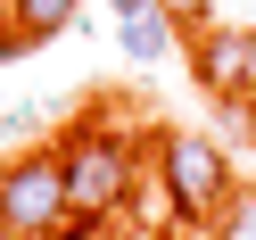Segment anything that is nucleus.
I'll use <instances>...</instances> for the list:
<instances>
[{"mask_svg": "<svg viewBox=\"0 0 256 240\" xmlns=\"http://www.w3.org/2000/svg\"><path fill=\"white\" fill-rule=\"evenodd\" d=\"M17 133H34V108H0V141H17Z\"/></svg>", "mask_w": 256, "mask_h": 240, "instance_id": "9", "label": "nucleus"}, {"mask_svg": "<svg viewBox=\"0 0 256 240\" xmlns=\"http://www.w3.org/2000/svg\"><path fill=\"white\" fill-rule=\"evenodd\" d=\"M157 9H166L174 25H206V9H215V0H157Z\"/></svg>", "mask_w": 256, "mask_h": 240, "instance_id": "8", "label": "nucleus"}, {"mask_svg": "<svg viewBox=\"0 0 256 240\" xmlns=\"http://www.w3.org/2000/svg\"><path fill=\"white\" fill-rule=\"evenodd\" d=\"M0 240H17V232H0Z\"/></svg>", "mask_w": 256, "mask_h": 240, "instance_id": "12", "label": "nucleus"}, {"mask_svg": "<svg viewBox=\"0 0 256 240\" xmlns=\"http://www.w3.org/2000/svg\"><path fill=\"white\" fill-rule=\"evenodd\" d=\"M74 17H83V0H8V25H17L25 50H34V42H50V34H66Z\"/></svg>", "mask_w": 256, "mask_h": 240, "instance_id": "6", "label": "nucleus"}, {"mask_svg": "<svg viewBox=\"0 0 256 240\" xmlns=\"http://www.w3.org/2000/svg\"><path fill=\"white\" fill-rule=\"evenodd\" d=\"M215 240H256V190H232V199H223Z\"/></svg>", "mask_w": 256, "mask_h": 240, "instance_id": "7", "label": "nucleus"}, {"mask_svg": "<svg viewBox=\"0 0 256 240\" xmlns=\"http://www.w3.org/2000/svg\"><path fill=\"white\" fill-rule=\"evenodd\" d=\"M174 34H182V25H174L166 9H140V17H116V42H124V58H132V67H157V58L174 50Z\"/></svg>", "mask_w": 256, "mask_h": 240, "instance_id": "5", "label": "nucleus"}, {"mask_svg": "<svg viewBox=\"0 0 256 240\" xmlns=\"http://www.w3.org/2000/svg\"><path fill=\"white\" fill-rule=\"evenodd\" d=\"M58 166H66V207L83 223H108L140 190V133L132 124H83L58 141Z\"/></svg>", "mask_w": 256, "mask_h": 240, "instance_id": "1", "label": "nucleus"}, {"mask_svg": "<svg viewBox=\"0 0 256 240\" xmlns=\"http://www.w3.org/2000/svg\"><path fill=\"white\" fill-rule=\"evenodd\" d=\"M157 199L174 223H215L232 199V157L223 141L182 133V124H157Z\"/></svg>", "mask_w": 256, "mask_h": 240, "instance_id": "2", "label": "nucleus"}, {"mask_svg": "<svg viewBox=\"0 0 256 240\" xmlns=\"http://www.w3.org/2000/svg\"><path fill=\"white\" fill-rule=\"evenodd\" d=\"M74 207H66V166L58 149H17L0 166V232L17 240H66Z\"/></svg>", "mask_w": 256, "mask_h": 240, "instance_id": "3", "label": "nucleus"}, {"mask_svg": "<svg viewBox=\"0 0 256 240\" xmlns=\"http://www.w3.org/2000/svg\"><path fill=\"white\" fill-rule=\"evenodd\" d=\"M25 42H17V25H8V0H0V58H17Z\"/></svg>", "mask_w": 256, "mask_h": 240, "instance_id": "10", "label": "nucleus"}, {"mask_svg": "<svg viewBox=\"0 0 256 240\" xmlns=\"http://www.w3.org/2000/svg\"><path fill=\"white\" fill-rule=\"evenodd\" d=\"M108 9H116V17H140V9H157V0H108Z\"/></svg>", "mask_w": 256, "mask_h": 240, "instance_id": "11", "label": "nucleus"}, {"mask_svg": "<svg viewBox=\"0 0 256 240\" xmlns=\"http://www.w3.org/2000/svg\"><path fill=\"white\" fill-rule=\"evenodd\" d=\"M190 75H198L206 100H256V34H240V25H198Z\"/></svg>", "mask_w": 256, "mask_h": 240, "instance_id": "4", "label": "nucleus"}]
</instances>
